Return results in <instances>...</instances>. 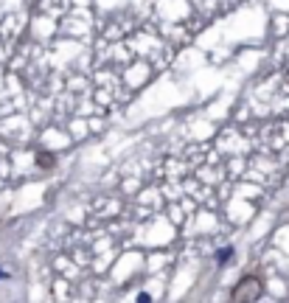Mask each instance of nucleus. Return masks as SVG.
<instances>
[{
  "mask_svg": "<svg viewBox=\"0 0 289 303\" xmlns=\"http://www.w3.org/2000/svg\"><path fill=\"white\" fill-rule=\"evenodd\" d=\"M261 292H264L261 281L256 278V275H247V278H241L239 284H236L230 297H233V303H253L256 297H261Z\"/></svg>",
  "mask_w": 289,
  "mask_h": 303,
  "instance_id": "obj_1",
  "label": "nucleus"
},
{
  "mask_svg": "<svg viewBox=\"0 0 289 303\" xmlns=\"http://www.w3.org/2000/svg\"><path fill=\"white\" fill-rule=\"evenodd\" d=\"M216 258H219V261H228V258H230V250H219Z\"/></svg>",
  "mask_w": 289,
  "mask_h": 303,
  "instance_id": "obj_2",
  "label": "nucleus"
},
{
  "mask_svg": "<svg viewBox=\"0 0 289 303\" xmlns=\"http://www.w3.org/2000/svg\"><path fill=\"white\" fill-rule=\"evenodd\" d=\"M138 303H152V297L149 295H138Z\"/></svg>",
  "mask_w": 289,
  "mask_h": 303,
  "instance_id": "obj_3",
  "label": "nucleus"
}]
</instances>
